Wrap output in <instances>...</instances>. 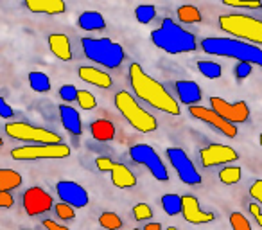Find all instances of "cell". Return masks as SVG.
Listing matches in <instances>:
<instances>
[{
    "label": "cell",
    "instance_id": "f907efd6",
    "mask_svg": "<svg viewBox=\"0 0 262 230\" xmlns=\"http://www.w3.org/2000/svg\"><path fill=\"white\" fill-rule=\"evenodd\" d=\"M133 230H142V228H133Z\"/></svg>",
    "mask_w": 262,
    "mask_h": 230
},
{
    "label": "cell",
    "instance_id": "74e56055",
    "mask_svg": "<svg viewBox=\"0 0 262 230\" xmlns=\"http://www.w3.org/2000/svg\"><path fill=\"white\" fill-rule=\"evenodd\" d=\"M59 97H61L65 102L76 101V97H77V88L74 87V85H63V87L59 88Z\"/></svg>",
    "mask_w": 262,
    "mask_h": 230
},
{
    "label": "cell",
    "instance_id": "d6a6232c",
    "mask_svg": "<svg viewBox=\"0 0 262 230\" xmlns=\"http://www.w3.org/2000/svg\"><path fill=\"white\" fill-rule=\"evenodd\" d=\"M76 101L83 110H94L95 106H97V99H95V95L88 90H77Z\"/></svg>",
    "mask_w": 262,
    "mask_h": 230
},
{
    "label": "cell",
    "instance_id": "2e32d148",
    "mask_svg": "<svg viewBox=\"0 0 262 230\" xmlns=\"http://www.w3.org/2000/svg\"><path fill=\"white\" fill-rule=\"evenodd\" d=\"M182 216L187 223H192V225H207L215 219L214 212L201 211L200 200L192 194L182 196Z\"/></svg>",
    "mask_w": 262,
    "mask_h": 230
},
{
    "label": "cell",
    "instance_id": "1f68e13d",
    "mask_svg": "<svg viewBox=\"0 0 262 230\" xmlns=\"http://www.w3.org/2000/svg\"><path fill=\"white\" fill-rule=\"evenodd\" d=\"M157 16V8L155 6H149V4H142L135 9V18L139 20L140 24H149L155 20Z\"/></svg>",
    "mask_w": 262,
    "mask_h": 230
},
{
    "label": "cell",
    "instance_id": "484cf974",
    "mask_svg": "<svg viewBox=\"0 0 262 230\" xmlns=\"http://www.w3.org/2000/svg\"><path fill=\"white\" fill-rule=\"evenodd\" d=\"M176 15H178V20L183 24H200L201 20H203V15H201V11L196 8V6H180L178 9H176Z\"/></svg>",
    "mask_w": 262,
    "mask_h": 230
},
{
    "label": "cell",
    "instance_id": "7a4b0ae2",
    "mask_svg": "<svg viewBox=\"0 0 262 230\" xmlns=\"http://www.w3.org/2000/svg\"><path fill=\"white\" fill-rule=\"evenodd\" d=\"M201 49L210 56H221V58L237 59V63L262 67V49L243 40L210 36L201 41Z\"/></svg>",
    "mask_w": 262,
    "mask_h": 230
},
{
    "label": "cell",
    "instance_id": "3957f363",
    "mask_svg": "<svg viewBox=\"0 0 262 230\" xmlns=\"http://www.w3.org/2000/svg\"><path fill=\"white\" fill-rule=\"evenodd\" d=\"M151 41L155 44V47L167 54H187L198 49L196 36L178 26L172 18H165L160 27L151 33Z\"/></svg>",
    "mask_w": 262,
    "mask_h": 230
},
{
    "label": "cell",
    "instance_id": "4dcf8cb0",
    "mask_svg": "<svg viewBox=\"0 0 262 230\" xmlns=\"http://www.w3.org/2000/svg\"><path fill=\"white\" fill-rule=\"evenodd\" d=\"M99 225L106 230H120L122 228V219H120V216L117 212L104 211L99 216Z\"/></svg>",
    "mask_w": 262,
    "mask_h": 230
},
{
    "label": "cell",
    "instance_id": "7bdbcfd3",
    "mask_svg": "<svg viewBox=\"0 0 262 230\" xmlns=\"http://www.w3.org/2000/svg\"><path fill=\"white\" fill-rule=\"evenodd\" d=\"M15 205V198L11 193H0V208H11Z\"/></svg>",
    "mask_w": 262,
    "mask_h": 230
},
{
    "label": "cell",
    "instance_id": "6da1fadb",
    "mask_svg": "<svg viewBox=\"0 0 262 230\" xmlns=\"http://www.w3.org/2000/svg\"><path fill=\"white\" fill-rule=\"evenodd\" d=\"M129 83L135 90V95L139 99H142L144 102H147L153 108L160 110L169 115H180V104L178 101H174L171 94L167 92V88L162 83H158L155 77H151L146 70L142 69V65L139 63H131L129 70Z\"/></svg>",
    "mask_w": 262,
    "mask_h": 230
},
{
    "label": "cell",
    "instance_id": "9c48e42d",
    "mask_svg": "<svg viewBox=\"0 0 262 230\" xmlns=\"http://www.w3.org/2000/svg\"><path fill=\"white\" fill-rule=\"evenodd\" d=\"M70 157V148L67 144H33L11 150V158L15 160H47V158Z\"/></svg>",
    "mask_w": 262,
    "mask_h": 230
},
{
    "label": "cell",
    "instance_id": "e0dca14e",
    "mask_svg": "<svg viewBox=\"0 0 262 230\" xmlns=\"http://www.w3.org/2000/svg\"><path fill=\"white\" fill-rule=\"evenodd\" d=\"M176 92H178V99L187 106H198V102L203 97V92H201L200 85L196 81L190 79H180L176 81Z\"/></svg>",
    "mask_w": 262,
    "mask_h": 230
},
{
    "label": "cell",
    "instance_id": "44dd1931",
    "mask_svg": "<svg viewBox=\"0 0 262 230\" xmlns=\"http://www.w3.org/2000/svg\"><path fill=\"white\" fill-rule=\"evenodd\" d=\"M47 44H49L51 52L58 59H61V61H70V59H72V45H70V40L67 34H61V33L49 34Z\"/></svg>",
    "mask_w": 262,
    "mask_h": 230
},
{
    "label": "cell",
    "instance_id": "30bf717a",
    "mask_svg": "<svg viewBox=\"0 0 262 230\" xmlns=\"http://www.w3.org/2000/svg\"><path fill=\"white\" fill-rule=\"evenodd\" d=\"M169 162H171L172 169L178 173V178L182 180L185 185H200L203 180H201V175L198 173L194 162L190 160V157L187 155L185 150L182 148H169L165 151Z\"/></svg>",
    "mask_w": 262,
    "mask_h": 230
},
{
    "label": "cell",
    "instance_id": "836d02e7",
    "mask_svg": "<svg viewBox=\"0 0 262 230\" xmlns=\"http://www.w3.org/2000/svg\"><path fill=\"white\" fill-rule=\"evenodd\" d=\"M131 212H133V218H135L137 221H149V219L153 218V208L147 203H137Z\"/></svg>",
    "mask_w": 262,
    "mask_h": 230
},
{
    "label": "cell",
    "instance_id": "52a82bcc",
    "mask_svg": "<svg viewBox=\"0 0 262 230\" xmlns=\"http://www.w3.org/2000/svg\"><path fill=\"white\" fill-rule=\"evenodd\" d=\"M8 137L22 142H34V144H61V137L58 133L45 130L41 126H34L29 122H8L4 126Z\"/></svg>",
    "mask_w": 262,
    "mask_h": 230
},
{
    "label": "cell",
    "instance_id": "f546056e",
    "mask_svg": "<svg viewBox=\"0 0 262 230\" xmlns=\"http://www.w3.org/2000/svg\"><path fill=\"white\" fill-rule=\"evenodd\" d=\"M198 70H200L207 79H217V77H221V74H223V67L215 61H208V59L198 61Z\"/></svg>",
    "mask_w": 262,
    "mask_h": 230
},
{
    "label": "cell",
    "instance_id": "816d5d0a",
    "mask_svg": "<svg viewBox=\"0 0 262 230\" xmlns=\"http://www.w3.org/2000/svg\"><path fill=\"white\" fill-rule=\"evenodd\" d=\"M22 230H31V228H22Z\"/></svg>",
    "mask_w": 262,
    "mask_h": 230
},
{
    "label": "cell",
    "instance_id": "681fc988",
    "mask_svg": "<svg viewBox=\"0 0 262 230\" xmlns=\"http://www.w3.org/2000/svg\"><path fill=\"white\" fill-rule=\"evenodd\" d=\"M4 146V140H2V137H0V148Z\"/></svg>",
    "mask_w": 262,
    "mask_h": 230
},
{
    "label": "cell",
    "instance_id": "60d3db41",
    "mask_svg": "<svg viewBox=\"0 0 262 230\" xmlns=\"http://www.w3.org/2000/svg\"><path fill=\"white\" fill-rule=\"evenodd\" d=\"M250 196L253 198L255 201L262 203V180H255L250 187Z\"/></svg>",
    "mask_w": 262,
    "mask_h": 230
},
{
    "label": "cell",
    "instance_id": "f5cc1de1",
    "mask_svg": "<svg viewBox=\"0 0 262 230\" xmlns=\"http://www.w3.org/2000/svg\"><path fill=\"white\" fill-rule=\"evenodd\" d=\"M260 9H262V6H260Z\"/></svg>",
    "mask_w": 262,
    "mask_h": 230
},
{
    "label": "cell",
    "instance_id": "ba28073f",
    "mask_svg": "<svg viewBox=\"0 0 262 230\" xmlns=\"http://www.w3.org/2000/svg\"><path fill=\"white\" fill-rule=\"evenodd\" d=\"M129 158L135 164L144 165L151 173V176L155 180H158V182H167L169 180L167 165L164 164V160L157 153V150L153 146H149V144H135V146H131Z\"/></svg>",
    "mask_w": 262,
    "mask_h": 230
},
{
    "label": "cell",
    "instance_id": "5bb4252c",
    "mask_svg": "<svg viewBox=\"0 0 262 230\" xmlns=\"http://www.w3.org/2000/svg\"><path fill=\"white\" fill-rule=\"evenodd\" d=\"M56 193H58L59 200L63 203L70 205L74 208H84L90 201L88 191L77 182H72V180H59L56 183Z\"/></svg>",
    "mask_w": 262,
    "mask_h": 230
},
{
    "label": "cell",
    "instance_id": "8fae6325",
    "mask_svg": "<svg viewBox=\"0 0 262 230\" xmlns=\"http://www.w3.org/2000/svg\"><path fill=\"white\" fill-rule=\"evenodd\" d=\"M210 110H214L219 117L228 121L230 124H244L250 121V106L244 101L228 102L226 99L214 95L210 97Z\"/></svg>",
    "mask_w": 262,
    "mask_h": 230
},
{
    "label": "cell",
    "instance_id": "d4e9b609",
    "mask_svg": "<svg viewBox=\"0 0 262 230\" xmlns=\"http://www.w3.org/2000/svg\"><path fill=\"white\" fill-rule=\"evenodd\" d=\"M24 178L15 169H0V193H11L22 185Z\"/></svg>",
    "mask_w": 262,
    "mask_h": 230
},
{
    "label": "cell",
    "instance_id": "ab89813d",
    "mask_svg": "<svg viewBox=\"0 0 262 230\" xmlns=\"http://www.w3.org/2000/svg\"><path fill=\"white\" fill-rule=\"evenodd\" d=\"M113 164H115V162H113L110 157H97V158H95V168H97L99 171H102V173L112 171Z\"/></svg>",
    "mask_w": 262,
    "mask_h": 230
},
{
    "label": "cell",
    "instance_id": "7402d4cb",
    "mask_svg": "<svg viewBox=\"0 0 262 230\" xmlns=\"http://www.w3.org/2000/svg\"><path fill=\"white\" fill-rule=\"evenodd\" d=\"M110 175H112V183L115 187H119V189H129V187L137 185L135 175H133L131 169L124 164H113Z\"/></svg>",
    "mask_w": 262,
    "mask_h": 230
},
{
    "label": "cell",
    "instance_id": "bcb514c9",
    "mask_svg": "<svg viewBox=\"0 0 262 230\" xmlns=\"http://www.w3.org/2000/svg\"><path fill=\"white\" fill-rule=\"evenodd\" d=\"M255 219H257V223H258V225L262 226V212H258V214L255 216Z\"/></svg>",
    "mask_w": 262,
    "mask_h": 230
},
{
    "label": "cell",
    "instance_id": "8d00e7d4",
    "mask_svg": "<svg viewBox=\"0 0 262 230\" xmlns=\"http://www.w3.org/2000/svg\"><path fill=\"white\" fill-rule=\"evenodd\" d=\"M54 211H56V216H58L59 219H63V221H70V219H74V216H76V212H74V207L63 203V201H59V203L56 205Z\"/></svg>",
    "mask_w": 262,
    "mask_h": 230
},
{
    "label": "cell",
    "instance_id": "7dc6e473",
    "mask_svg": "<svg viewBox=\"0 0 262 230\" xmlns=\"http://www.w3.org/2000/svg\"><path fill=\"white\" fill-rule=\"evenodd\" d=\"M258 144H260V148H262V133L258 135Z\"/></svg>",
    "mask_w": 262,
    "mask_h": 230
},
{
    "label": "cell",
    "instance_id": "9a60e30c",
    "mask_svg": "<svg viewBox=\"0 0 262 230\" xmlns=\"http://www.w3.org/2000/svg\"><path fill=\"white\" fill-rule=\"evenodd\" d=\"M239 158L233 148L225 146V144H210L200 151V160L203 168H215V165H225L230 162H235Z\"/></svg>",
    "mask_w": 262,
    "mask_h": 230
},
{
    "label": "cell",
    "instance_id": "f6af8a7d",
    "mask_svg": "<svg viewBox=\"0 0 262 230\" xmlns=\"http://www.w3.org/2000/svg\"><path fill=\"white\" fill-rule=\"evenodd\" d=\"M142 230H162V225L160 223H146Z\"/></svg>",
    "mask_w": 262,
    "mask_h": 230
},
{
    "label": "cell",
    "instance_id": "4316f807",
    "mask_svg": "<svg viewBox=\"0 0 262 230\" xmlns=\"http://www.w3.org/2000/svg\"><path fill=\"white\" fill-rule=\"evenodd\" d=\"M29 87L38 94H47L51 92V79L45 72H29Z\"/></svg>",
    "mask_w": 262,
    "mask_h": 230
},
{
    "label": "cell",
    "instance_id": "ee69618b",
    "mask_svg": "<svg viewBox=\"0 0 262 230\" xmlns=\"http://www.w3.org/2000/svg\"><path fill=\"white\" fill-rule=\"evenodd\" d=\"M43 226L47 230H70V228H67L65 225H59V223H56L54 219H43Z\"/></svg>",
    "mask_w": 262,
    "mask_h": 230
},
{
    "label": "cell",
    "instance_id": "8992f818",
    "mask_svg": "<svg viewBox=\"0 0 262 230\" xmlns=\"http://www.w3.org/2000/svg\"><path fill=\"white\" fill-rule=\"evenodd\" d=\"M219 27L232 34L235 40H246L248 44H262V20L248 15H223L219 16Z\"/></svg>",
    "mask_w": 262,
    "mask_h": 230
},
{
    "label": "cell",
    "instance_id": "603a6c76",
    "mask_svg": "<svg viewBox=\"0 0 262 230\" xmlns=\"http://www.w3.org/2000/svg\"><path fill=\"white\" fill-rule=\"evenodd\" d=\"M90 133L95 140L99 142H110V140L115 139V124L108 119H97L90 124Z\"/></svg>",
    "mask_w": 262,
    "mask_h": 230
},
{
    "label": "cell",
    "instance_id": "cb8c5ba5",
    "mask_svg": "<svg viewBox=\"0 0 262 230\" xmlns=\"http://www.w3.org/2000/svg\"><path fill=\"white\" fill-rule=\"evenodd\" d=\"M77 26L83 31H102L106 29V20L99 11H84L77 18Z\"/></svg>",
    "mask_w": 262,
    "mask_h": 230
},
{
    "label": "cell",
    "instance_id": "d6986e66",
    "mask_svg": "<svg viewBox=\"0 0 262 230\" xmlns=\"http://www.w3.org/2000/svg\"><path fill=\"white\" fill-rule=\"evenodd\" d=\"M59 119H61L63 128L72 135L79 137L83 133V122H81V115L76 108L70 104H59Z\"/></svg>",
    "mask_w": 262,
    "mask_h": 230
},
{
    "label": "cell",
    "instance_id": "f1b7e54d",
    "mask_svg": "<svg viewBox=\"0 0 262 230\" xmlns=\"http://www.w3.org/2000/svg\"><path fill=\"white\" fill-rule=\"evenodd\" d=\"M243 178V169L237 168V165H225V168L219 171V180H221L225 185H235Z\"/></svg>",
    "mask_w": 262,
    "mask_h": 230
},
{
    "label": "cell",
    "instance_id": "7c38bea8",
    "mask_svg": "<svg viewBox=\"0 0 262 230\" xmlns=\"http://www.w3.org/2000/svg\"><path fill=\"white\" fill-rule=\"evenodd\" d=\"M189 113L194 119H198V121L208 124L212 130H215V132L221 133V135L228 137V139H235L237 133H239V130H237L235 124H230L228 121H225L223 117H219L217 113L210 108H205V106H200V104L189 106Z\"/></svg>",
    "mask_w": 262,
    "mask_h": 230
},
{
    "label": "cell",
    "instance_id": "4fadbf2b",
    "mask_svg": "<svg viewBox=\"0 0 262 230\" xmlns=\"http://www.w3.org/2000/svg\"><path fill=\"white\" fill-rule=\"evenodd\" d=\"M22 205L27 216H41L47 214L52 208V196L41 187H29L26 193L22 194Z\"/></svg>",
    "mask_w": 262,
    "mask_h": 230
},
{
    "label": "cell",
    "instance_id": "e575fe53",
    "mask_svg": "<svg viewBox=\"0 0 262 230\" xmlns=\"http://www.w3.org/2000/svg\"><path fill=\"white\" fill-rule=\"evenodd\" d=\"M230 225L233 230H251V225L243 212H232L230 214Z\"/></svg>",
    "mask_w": 262,
    "mask_h": 230
},
{
    "label": "cell",
    "instance_id": "277c9868",
    "mask_svg": "<svg viewBox=\"0 0 262 230\" xmlns=\"http://www.w3.org/2000/svg\"><path fill=\"white\" fill-rule=\"evenodd\" d=\"M83 54L104 69H119L126 59L122 45L110 38H81Z\"/></svg>",
    "mask_w": 262,
    "mask_h": 230
},
{
    "label": "cell",
    "instance_id": "f35d334b",
    "mask_svg": "<svg viewBox=\"0 0 262 230\" xmlns=\"http://www.w3.org/2000/svg\"><path fill=\"white\" fill-rule=\"evenodd\" d=\"M251 72H253V65H250V63H237L235 69H233V76L239 81L246 79Z\"/></svg>",
    "mask_w": 262,
    "mask_h": 230
},
{
    "label": "cell",
    "instance_id": "ffe728a7",
    "mask_svg": "<svg viewBox=\"0 0 262 230\" xmlns=\"http://www.w3.org/2000/svg\"><path fill=\"white\" fill-rule=\"evenodd\" d=\"M26 8L36 15H61L67 11L63 0H27Z\"/></svg>",
    "mask_w": 262,
    "mask_h": 230
},
{
    "label": "cell",
    "instance_id": "ac0fdd59",
    "mask_svg": "<svg viewBox=\"0 0 262 230\" xmlns=\"http://www.w3.org/2000/svg\"><path fill=\"white\" fill-rule=\"evenodd\" d=\"M77 76L84 81V83H90L94 87H99V88H112L113 85V79L108 72L104 70H99L95 67H79L77 69Z\"/></svg>",
    "mask_w": 262,
    "mask_h": 230
},
{
    "label": "cell",
    "instance_id": "b9f144b4",
    "mask_svg": "<svg viewBox=\"0 0 262 230\" xmlns=\"http://www.w3.org/2000/svg\"><path fill=\"white\" fill-rule=\"evenodd\" d=\"M13 115H15L13 108L8 104V101H6L4 97H0V117H2V119H11Z\"/></svg>",
    "mask_w": 262,
    "mask_h": 230
},
{
    "label": "cell",
    "instance_id": "83f0119b",
    "mask_svg": "<svg viewBox=\"0 0 262 230\" xmlns=\"http://www.w3.org/2000/svg\"><path fill=\"white\" fill-rule=\"evenodd\" d=\"M162 208L167 216H178L182 214V196L180 194H164L162 196Z\"/></svg>",
    "mask_w": 262,
    "mask_h": 230
},
{
    "label": "cell",
    "instance_id": "c3c4849f",
    "mask_svg": "<svg viewBox=\"0 0 262 230\" xmlns=\"http://www.w3.org/2000/svg\"><path fill=\"white\" fill-rule=\"evenodd\" d=\"M165 230H178L176 226H169V228H165Z\"/></svg>",
    "mask_w": 262,
    "mask_h": 230
},
{
    "label": "cell",
    "instance_id": "5b68a950",
    "mask_svg": "<svg viewBox=\"0 0 262 230\" xmlns=\"http://www.w3.org/2000/svg\"><path fill=\"white\" fill-rule=\"evenodd\" d=\"M113 101H115V106L120 112V115L129 122V126L133 130H137L140 133H153L155 130H158L157 117L151 115L149 112H146L129 92H117Z\"/></svg>",
    "mask_w": 262,
    "mask_h": 230
},
{
    "label": "cell",
    "instance_id": "d590c367",
    "mask_svg": "<svg viewBox=\"0 0 262 230\" xmlns=\"http://www.w3.org/2000/svg\"><path fill=\"white\" fill-rule=\"evenodd\" d=\"M223 4L230 8H246V9H260L262 2L258 0H223Z\"/></svg>",
    "mask_w": 262,
    "mask_h": 230
}]
</instances>
